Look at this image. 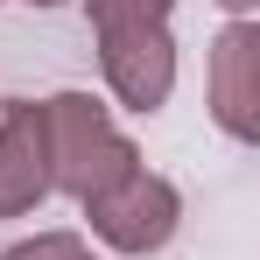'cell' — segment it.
I'll use <instances>...</instances> for the list:
<instances>
[{
  "mask_svg": "<svg viewBox=\"0 0 260 260\" xmlns=\"http://www.w3.org/2000/svg\"><path fill=\"white\" fill-rule=\"evenodd\" d=\"M43 134H49V190L63 197H106L113 183H127L141 169V148L113 127V113L91 99V91H56L43 99Z\"/></svg>",
  "mask_w": 260,
  "mask_h": 260,
  "instance_id": "6da1fadb",
  "label": "cell"
},
{
  "mask_svg": "<svg viewBox=\"0 0 260 260\" xmlns=\"http://www.w3.org/2000/svg\"><path fill=\"white\" fill-rule=\"evenodd\" d=\"M91 218V232L113 246V253H162L176 239V225H183V197H176V183L169 176H148V169H134L127 183H113L106 197H91L85 204Z\"/></svg>",
  "mask_w": 260,
  "mask_h": 260,
  "instance_id": "7a4b0ae2",
  "label": "cell"
},
{
  "mask_svg": "<svg viewBox=\"0 0 260 260\" xmlns=\"http://www.w3.org/2000/svg\"><path fill=\"white\" fill-rule=\"evenodd\" d=\"M106 85L127 113H162L176 91V36L169 28H99Z\"/></svg>",
  "mask_w": 260,
  "mask_h": 260,
  "instance_id": "3957f363",
  "label": "cell"
},
{
  "mask_svg": "<svg viewBox=\"0 0 260 260\" xmlns=\"http://www.w3.org/2000/svg\"><path fill=\"white\" fill-rule=\"evenodd\" d=\"M49 197V134L36 99L0 106V218H21Z\"/></svg>",
  "mask_w": 260,
  "mask_h": 260,
  "instance_id": "277c9868",
  "label": "cell"
},
{
  "mask_svg": "<svg viewBox=\"0 0 260 260\" xmlns=\"http://www.w3.org/2000/svg\"><path fill=\"white\" fill-rule=\"evenodd\" d=\"M211 120L232 141L260 134V28L253 21H232L211 43Z\"/></svg>",
  "mask_w": 260,
  "mask_h": 260,
  "instance_id": "5b68a950",
  "label": "cell"
},
{
  "mask_svg": "<svg viewBox=\"0 0 260 260\" xmlns=\"http://www.w3.org/2000/svg\"><path fill=\"white\" fill-rule=\"evenodd\" d=\"M91 28H169L176 0H85Z\"/></svg>",
  "mask_w": 260,
  "mask_h": 260,
  "instance_id": "8992f818",
  "label": "cell"
},
{
  "mask_svg": "<svg viewBox=\"0 0 260 260\" xmlns=\"http://www.w3.org/2000/svg\"><path fill=\"white\" fill-rule=\"evenodd\" d=\"M0 260H99L78 239V232H36V239H21V246H7Z\"/></svg>",
  "mask_w": 260,
  "mask_h": 260,
  "instance_id": "52a82bcc",
  "label": "cell"
},
{
  "mask_svg": "<svg viewBox=\"0 0 260 260\" xmlns=\"http://www.w3.org/2000/svg\"><path fill=\"white\" fill-rule=\"evenodd\" d=\"M218 7H225V14H232V21H246V14H253L260 0H218Z\"/></svg>",
  "mask_w": 260,
  "mask_h": 260,
  "instance_id": "ba28073f",
  "label": "cell"
},
{
  "mask_svg": "<svg viewBox=\"0 0 260 260\" xmlns=\"http://www.w3.org/2000/svg\"><path fill=\"white\" fill-rule=\"evenodd\" d=\"M28 7H63V0H28Z\"/></svg>",
  "mask_w": 260,
  "mask_h": 260,
  "instance_id": "9c48e42d",
  "label": "cell"
}]
</instances>
